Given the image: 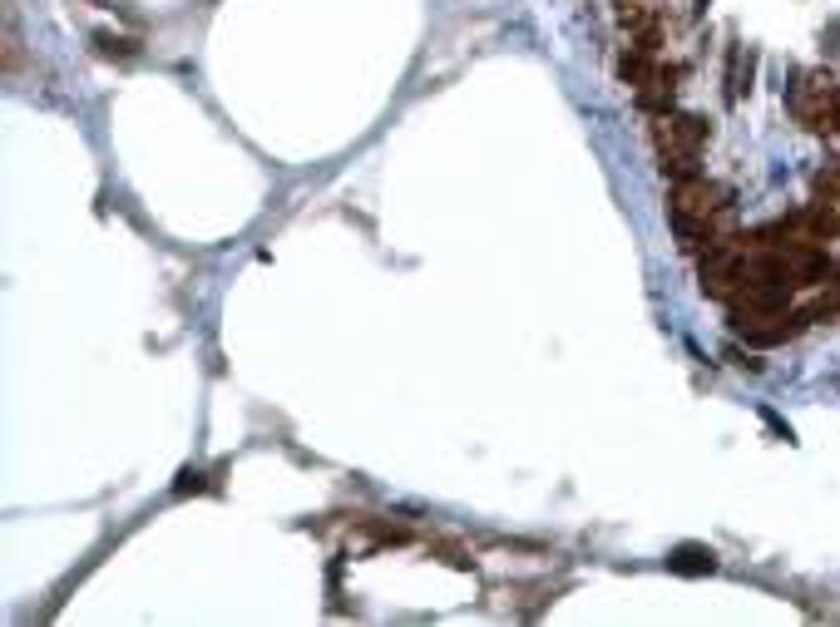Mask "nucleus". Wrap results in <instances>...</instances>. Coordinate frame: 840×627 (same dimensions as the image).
Listing matches in <instances>:
<instances>
[{
    "instance_id": "7ed1b4c3",
    "label": "nucleus",
    "mask_w": 840,
    "mask_h": 627,
    "mask_svg": "<svg viewBox=\"0 0 840 627\" xmlns=\"http://www.w3.org/2000/svg\"><path fill=\"white\" fill-rule=\"evenodd\" d=\"M672 208H687V213H697V218H707V223H722V218L732 213V193H727L722 183H707L702 173H692V178H682V183L672 188Z\"/></svg>"
},
{
    "instance_id": "f03ea898",
    "label": "nucleus",
    "mask_w": 840,
    "mask_h": 627,
    "mask_svg": "<svg viewBox=\"0 0 840 627\" xmlns=\"http://www.w3.org/2000/svg\"><path fill=\"white\" fill-rule=\"evenodd\" d=\"M836 109H840V89L826 70L796 75V84H791V114H796L806 129H831Z\"/></svg>"
},
{
    "instance_id": "0eeeda50",
    "label": "nucleus",
    "mask_w": 840,
    "mask_h": 627,
    "mask_svg": "<svg viewBox=\"0 0 840 627\" xmlns=\"http://www.w3.org/2000/svg\"><path fill=\"white\" fill-rule=\"evenodd\" d=\"M188 489H203V474H193V470L178 474V494H188Z\"/></svg>"
},
{
    "instance_id": "20e7f679",
    "label": "nucleus",
    "mask_w": 840,
    "mask_h": 627,
    "mask_svg": "<svg viewBox=\"0 0 840 627\" xmlns=\"http://www.w3.org/2000/svg\"><path fill=\"white\" fill-rule=\"evenodd\" d=\"M668 228L677 237V247L682 252H707L712 242H717V223H707V218H697V213H687V208H668Z\"/></svg>"
},
{
    "instance_id": "39448f33",
    "label": "nucleus",
    "mask_w": 840,
    "mask_h": 627,
    "mask_svg": "<svg viewBox=\"0 0 840 627\" xmlns=\"http://www.w3.org/2000/svg\"><path fill=\"white\" fill-rule=\"evenodd\" d=\"M668 568L672 573H712V568H717V553L702 549V544H682V549H672Z\"/></svg>"
},
{
    "instance_id": "f257e3e1",
    "label": "nucleus",
    "mask_w": 840,
    "mask_h": 627,
    "mask_svg": "<svg viewBox=\"0 0 840 627\" xmlns=\"http://www.w3.org/2000/svg\"><path fill=\"white\" fill-rule=\"evenodd\" d=\"M742 267H747V242L717 237V242L702 252V292H707L712 302H732L737 287H742Z\"/></svg>"
},
{
    "instance_id": "423d86ee",
    "label": "nucleus",
    "mask_w": 840,
    "mask_h": 627,
    "mask_svg": "<svg viewBox=\"0 0 840 627\" xmlns=\"http://www.w3.org/2000/svg\"><path fill=\"white\" fill-rule=\"evenodd\" d=\"M99 50H104V55H114V50H119V55H139L134 40H119V35H99Z\"/></svg>"
},
{
    "instance_id": "6e6552de",
    "label": "nucleus",
    "mask_w": 840,
    "mask_h": 627,
    "mask_svg": "<svg viewBox=\"0 0 840 627\" xmlns=\"http://www.w3.org/2000/svg\"><path fill=\"white\" fill-rule=\"evenodd\" d=\"M826 134H831V139L840 144V109H836V119H831V129H826Z\"/></svg>"
}]
</instances>
